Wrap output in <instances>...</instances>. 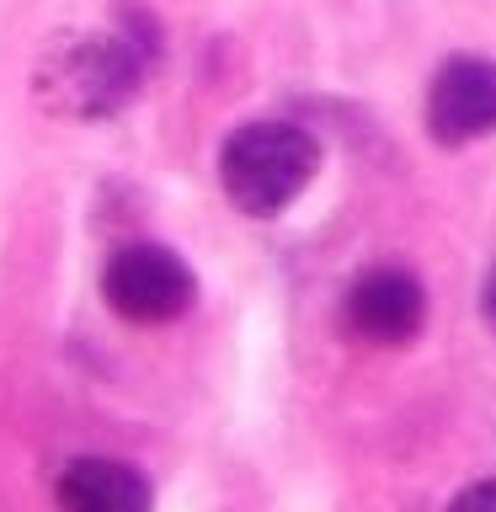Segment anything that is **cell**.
<instances>
[{
  "mask_svg": "<svg viewBox=\"0 0 496 512\" xmlns=\"http://www.w3.org/2000/svg\"><path fill=\"white\" fill-rule=\"evenodd\" d=\"M480 304H486V320H491V331H496V272L486 278V294H480Z\"/></svg>",
  "mask_w": 496,
  "mask_h": 512,
  "instance_id": "ba28073f",
  "label": "cell"
},
{
  "mask_svg": "<svg viewBox=\"0 0 496 512\" xmlns=\"http://www.w3.org/2000/svg\"><path fill=\"white\" fill-rule=\"evenodd\" d=\"M347 331L368 347H406L427 320V288L400 267H368L342 299Z\"/></svg>",
  "mask_w": 496,
  "mask_h": 512,
  "instance_id": "5b68a950",
  "label": "cell"
},
{
  "mask_svg": "<svg viewBox=\"0 0 496 512\" xmlns=\"http://www.w3.org/2000/svg\"><path fill=\"white\" fill-rule=\"evenodd\" d=\"M102 299L134 326H171L192 310L198 278L171 246H123L102 272Z\"/></svg>",
  "mask_w": 496,
  "mask_h": 512,
  "instance_id": "3957f363",
  "label": "cell"
},
{
  "mask_svg": "<svg viewBox=\"0 0 496 512\" xmlns=\"http://www.w3.org/2000/svg\"><path fill=\"white\" fill-rule=\"evenodd\" d=\"M448 512H496V480H480V486L459 491L454 502H448Z\"/></svg>",
  "mask_w": 496,
  "mask_h": 512,
  "instance_id": "52a82bcc",
  "label": "cell"
},
{
  "mask_svg": "<svg viewBox=\"0 0 496 512\" xmlns=\"http://www.w3.org/2000/svg\"><path fill=\"white\" fill-rule=\"evenodd\" d=\"M54 496H59V512H155L150 480L134 464L102 459V454L64 464Z\"/></svg>",
  "mask_w": 496,
  "mask_h": 512,
  "instance_id": "8992f818",
  "label": "cell"
},
{
  "mask_svg": "<svg viewBox=\"0 0 496 512\" xmlns=\"http://www.w3.org/2000/svg\"><path fill=\"white\" fill-rule=\"evenodd\" d=\"M427 134L459 150V144H475L496 134V64L459 54L448 59L427 86Z\"/></svg>",
  "mask_w": 496,
  "mask_h": 512,
  "instance_id": "277c9868",
  "label": "cell"
},
{
  "mask_svg": "<svg viewBox=\"0 0 496 512\" xmlns=\"http://www.w3.org/2000/svg\"><path fill=\"white\" fill-rule=\"evenodd\" d=\"M144 70L150 48L134 43V32H59L32 64V96L54 118L102 123L139 96Z\"/></svg>",
  "mask_w": 496,
  "mask_h": 512,
  "instance_id": "6da1fadb",
  "label": "cell"
},
{
  "mask_svg": "<svg viewBox=\"0 0 496 512\" xmlns=\"http://www.w3.org/2000/svg\"><path fill=\"white\" fill-rule=\"evenodd\" d=\"M320 144L299 123H240L219 150V182L230 203L251 219H272L315 182Z\"/></svg>",
  "mask_w": 496,
  "mask_h": 512,
  "instance_id": "7a4b0ae2",
  "label": "cell"
}]
</instances>
